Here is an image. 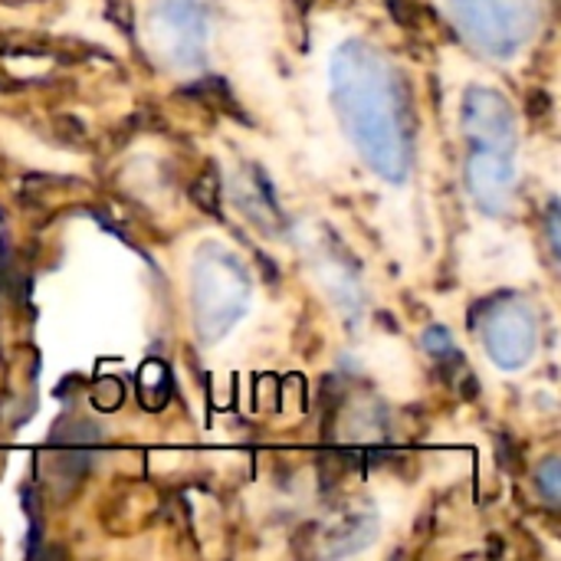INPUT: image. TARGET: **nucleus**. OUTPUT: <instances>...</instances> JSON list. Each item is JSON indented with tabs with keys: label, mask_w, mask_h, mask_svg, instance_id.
Instances as JSON below:
<instances>
[{
	"label": "nucleus",
	"mask_w": 561,
	"mask_h": 561,
	"mask_svg": "<svg viewBox=\"0 0 561 561\" xmlns=\"http://www.w3.org/2000/svg\"><path fill=\"white\" fill-rule=\"evenodd\" d=\"M332 95L362 158L388 181H401L408 174V148L388 62L365 43H345L332 62Z\"/></svg>",
	"instance_id": "f257e3e1"
},
{
	"label": "nucleus",
	"mask_w": 561,
	"mask_h": 561,
	"mask_svg": "<svg viewBox=\"0 0 561 561\" xmlns=\"http://www.w3.org/2000/svg\"><path fill=\"white\" fill-rule=\"evenodd\" d=\"M463 128L470 135L467 181L480 207L503 210L516 168H513V112L493 89H473L463 105Z\"/></svg>",
	"instance_id": "f03ea898"
},
{
	"label": "nucleus",
	"mask_w": 561,
	"mask_h": 561,
	"mask_svg": "<svg viewBox=\"0 0 561 561\" xmlns=\"http://www.w3.org/2000/svg\"><path fill=\"white\" fill-rule=\"evenodd\" d=\"M483 342L500 368H523L533 358L536 342H539V325H536L533 309L516 299H503L490 306Z\"/></svg>",
	"instance_id": "39448f33"
},
{
	"label": "nucleus",
	"mask_w": 561,
	"mask_h": 561,
	"mask_svg": "<svg viewBox=\"0 0 561 561\" xmlns=\"http://www.w3.org/2000/svg\"><path fill=\"white\" fill-rule=\"evenodd\" d=\"M158 39L174 59H181V66H191L194 59H201L204 26H201L197 0H161Z\"/></svg>",
	"instance_id": "423d86ee"
},
{
	"label": "nucleus",
	"mask_w": 561,
	"mask_h": 561,
	"mask_svg": "<svg viewBox=\"0 0 561 561\" xmlns=\"http://www.w3.org/2000/svg\"><path fill=\"white\" fill-rule=\"evenodd\" d=\"M454 20L483 53L516 56L539 26V0H454Z\"/></svg>",
	"instance_id": "7ed1b4c3"
},
{
	"label": "nucleus",
	"mask_w": 561,
	"mask_h": 561,
	"mask_svg": "<svg viewBox=\"0 0 561 561\" xmlns=\"http://www.w3.org/2000/svg\"><path fill=\"white\" fill-rule=\"evenodd\" d=\"M250 286L243 270L227 253H207L194 273V306L204 339L224 335L243 312Z\"/></svg>",
	"instance_id": "20e7f679"
}]
</instances>
